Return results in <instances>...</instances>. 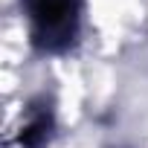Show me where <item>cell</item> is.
I'll return each mask as SVG.
<instances>
[{"mask_svg": "<svg viewBox=\"0 0 148 148\" xmlns=\"http://www.w3.org/2000/svg\"><path fill=\"white\" fill-rule=\"evenodd\" d=\"M26 15L44 49H61L76 35V0H26Z\"/></svg>", "mask_w": 148, "mask_h": 148, "instance_id": "6da1fadb", "label": "cell"}]
</instances>
